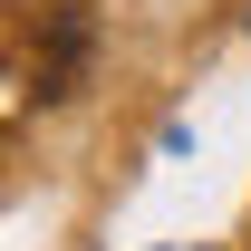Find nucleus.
Instances as JSON below:
<instances>
[{
  "instance_id": "obj_1",
  "label": "nucleus",
  "mask_w": 251,
  "mask_h": 251,
  "mask_svg": "<svg viewBox=\"0 0 251 251\" xmlns=\"http://www.w3.org/2000/svg\"><path fill=\"white\" fill-rule=\"evenodd\" d=\"M87 68V10H49L29 29V97H68Z\"/></svg>"
}]
</instances>
